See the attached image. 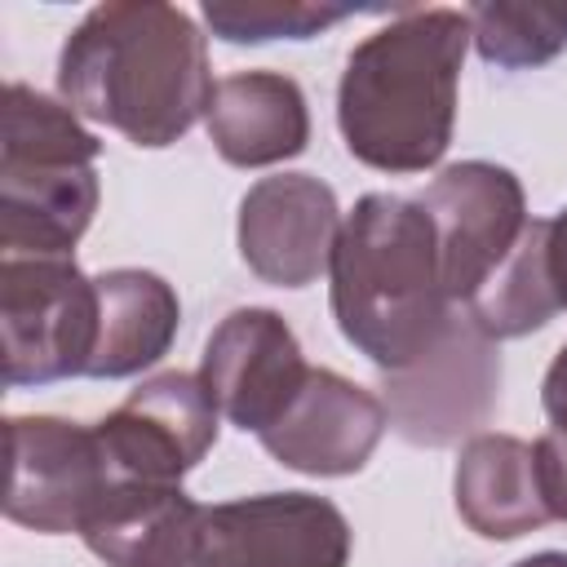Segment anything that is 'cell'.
I'll list each match as a JSON object with an SVG mask.
<instances>
[{"instance_id":"cell-8","label":"cell","mask_w":567,"mask_h":567,"mask_svg":"<svg viewBox=\"0 0 567 567\" xmlns=\"http://www.w3.org/2000/svg\"><path fill=\"white\" fill-rule=\"evenodd\" d=\"M9 492L4 518L44 536H66L89 523L115 487V470L97 425L62 416H9Z\"/></svg>"},{"instance_id":"cell-22","label":"cell","mask_w":567,"mask_h":567,"mask_svg":"<svg viewBox=\"0 0 567 567\" xmlns=\"http://www.w3.org/2000/svg\"><path fill=\"white\" fill-rule=\"evenodd\" d=\"M549 284L558 292V306L567 310V208L549 217Z\"/></svg>"},{"instance_id":"cell-2","label":"cell","mask_w":567,"mask_h":567,"mask_svg":"<svg viewBox=\"0 0 567 567\" xmlns=\"http://www.w3.org/2000/svg\"><path fill=\"white\" fill-rule=\"evenodd\" d=\"M474 40L461 9H403L346 58L337 128L377 173H425L447 155L456 80Z\"/></svg>"},{"instance_id":"cell-6","label":"cell","mask_w":567,"mask_h":567,"mask_svg":"<svg viewBox=\"0 0 567 567\" xmlns=\"http://www.w3.org/2000/svg\"><path fill=\"white\" fill-rule=\"evenodd\" d=\"M4 385L89 377L97 350V284L71 257L0 261Z\"/></svg>"},{"instance_id":"cell-17","label":"cell","mask_w":567,"mask_h":567,"mask_svg":"<svg viewBox=\"0 0 567 567\" xmlns=\"http://www.w3.org/2000/svg\"><path fill=\"white\" fill-rule=\"evenodd\" d=\"M195 514L177 483H115L80 536L106 567H177Z\"/></svg>"},{"instance_id":"cell-19","label":"cell","mask_w":567,"mask_h":567,"mask_svg":"<svg viewBox=\"0 0 567 567\" xmlns=\"http://www.w3.org/2000/svg\"><path fill=\"white\" fill-rule=\"evenodd\" d=\"M350 13H354L350 4H306V0H204V22L226 44L310 40Z\"/></svg>"},{"instance_id":"cell-18","label":"cell","mask_w":567,"mask_h":567,"mask_svg":"<svg viewBox=\"0 0 567 567\" xmlns=\"http://www.w3.org/2000/svg\"><path fill=\"white\" fill-rule=\"evenodd\" d=\"M474 49L483 62L505 71H527L567 49V4H474L470 9Z\"/></svg>"},{"instance_id":"cell-14","label":"cell","mask_w":567,"mask_h":567,"mask_svg":"<svg viewBox=\"0 0 567 567\" xmlns=\"http://www.w3.org/2000/svg\"><path fill=\"white\" fill-rule=\"evenodd\" d=\"M208 137L235 168H266L292 159L310 142V106L284 71H235L217 80L208 102Z\"/></svg>"},{"instance_id":"cell-7","label":"cell","mask_w":567,"mask_h":567,"mask_svg":"<svg viewBox=\"0 0 567 567\" xmlns=\"http://www.w3.org/2000/svg\"><path fill=\"white\" fill-rule=\"evenodd\" d=\"M350 523L315 492L199 505L177 567H346Z\"/></svg>"},{"instance_id":"cell-5","label":"cell","mask_w":567,"mask_h":567,"mask_svg":"<svg viewBox=\"0 0 567 567\" xmlns=\"http://www.w3.org/2000/svg\"><path fill=\"white\" fill-rule=\"evenodd\" d=\"M421 208L439 235L443 288L461 310H470L545 230V221L527 213L523 182L487 159L447 164L421 190Z\"/></svg>"},{"instance_id":"cell-12","label":"cell","mask_w":567,"mask_h":567,"mask_svg":"<svg viewBox=\"0 0 567 567\" xmlns=\"http://www.w3.org/2000/svg\"><path fill=\"white\" fill-rule=\"evenodd\" d=\"M341 208L328 182L310 173H275L239 199V257L275 288L315 284L337 248Z\"/></svg>"},{"instance_id":"cell-10","label":"cell","mask_w":567,"mask_h":567,"mask_svg":"<svg viewBox=\"0 0 567 567\" xmlns=\"http://www.w3.org/2000/svg\"><path fill=\"white\" fill-rule=\"evenodd\" d=\"M217 416L195 372H159L97 421V439L115 483H177L217 443Z\"/></svg>"},{"instance_id":"cell-23","label":"cell","mask_w":567,"mask_h":567,"mask_svg":"<svg viewBox=\"0 0 567 567\" xmlns=\"http://www.w3.org/2000/svg\"><path fill=\"white\" fill-rule=\"evenodd\" d=\"M514 567H567V554L563 549H545V554H532V558H523Z\"/></svg>"},{"instance_id":"cell-1","label":"cell","mask_w":567,"mask_h":567,"mask_svg":"<svg viewBox=\"0 0 567 567\" xmlns=\"http://www.w3.org/2000/svg\"><path fill=\"white\" fill-rule=\"evenodd\" d=\"M213 89L195 18L164 0L93 4L58 53L62 102L146 151L186 137Z\"/></svg>"},{"instance_id":"cell-20","label":"cell","mask_w":567,"mask_h":567,"mask_svg":"<svg viewBox=\"0 0 567 567\" xmlns=\"http://www.w3.org/2000/svg\"><path fill=\"white\" fill-rule=\"evenodd\" d=\"M536 474H540V492L549 505V518L567 523V434H540L536 443Z\"/></svg>"},{"instance_id":"cell-3","label":"cell","mask_w":567,"mask_h":567,"mask_svg":"<svg viewBox=\"0 0 567 567\" xmlns=\"http://www.w3.org/2000/svg\"><path fill=\"white\" fill-rule=\"evenodd\" d=\"M328 275L341 337L381 372L412 368L456 315L443 288L439 235L421 199L363 195L341 221Z\"/></svg>"},{"instance_id":"cell-9","label":"cell","mask_w":567,"mask_h":567,"mask_svg":"<svg viewBox=\"0 0 567 567\" xmlns=\"http://www.w3.org/2000/svg\"><path fill=\"white\" fill-rule=\"evenodd\" d=\"M385 416L416 447H447L478 430L501 399V350L465 315L399 372H381Z\"/></svg>"},{"instance_id":"cell-13","label":"cell","mask_w":567,"mask_h":567,"mask_svg":"<svg viewBox=\"0 0 567 567\" xmlns=\"http://www.w3.org/2000/svg\"><path fill=\"white\" fill-rule=\"evenodd\" d=\"M390 416L385 403L332 368H310L288 408L257 434L261 447L297 474H359L377 452Z\"/></svg>"},{"instance_id":"cell-16","label":"cell","mask_w":567,"mask_h":567,"mask_svg":"<svg viewBox=\"0 0 567 567\" xmlns=\"http://www.w3.org/2000/svg\"><path fill=\"white\" fill-rule=\"evenodd\" d=\"M97 284V350L89 363V377L120 381L151 363H159L177 337V292L164 275L115 266L93 275Z\"/></svg>"},{"instance_id":"cell-15","label":"cell","mask_w":567,"mask_h":567,"mask_svg":"<svg viewBox=\"0 0 567 567\" xmlns=\"http://www.w3.org/2000/svg\"><path fill=\"white\" fill-rule=\"evenodd\" d=\"M456 514L487 540H518L549 523L536 447L514 434H474L456 461Z\"/></svg>"},{"instance_id":"cell-11","label":"cell","mask_w":567,"mask_h":567,"mask_svg":"<svg viewBox=\"0 0 567 567\" xmlns=\"http://www.w3.org/2000/svg\"><path fill=\"white\" fill-rule=\"evenodd\" d=\"M306 372L310 363L301 359L297 332L288 328L284 315L266 306L230 310L213 328L199 363V381L213 394L217 412L244 434L248 430L261 434L301 390Z\"/></svg>"},{"instance_id":"cell-21","label":"cell","mask_w":567,"mask_h":567,"mask_svg":"<svg viewBox=\"0 0 567 567\" xmlns=\"http://www.w3.org/2000/svg\"><path fill=\"white\" fill-rule=\"evenodd\" d=\"M540 403H545V416H549L554 434H567V346L554 354V363H549V372H545Z\"/></svg>"},{"instance_id":"cell-4","label":"cell","mask_w":567,"mask_h":567,"mask_svg":"<svg viewBox=\"0 0 567 567\" xmlns=\"http://www.w3.org/2000/svg\"><path fill=\"white\" fill-rule=\"evenodd\" d=\"M102 142L66 102L4 84L0 244L4 257H66L97 213Z\"/></svg>"}]
</instances>
